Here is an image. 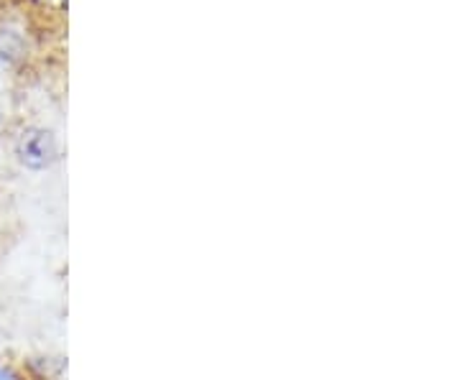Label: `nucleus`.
I'll list each match as a JSON object with an SVG mask.
<instances>
[{
	"instance_id": "1",
	"label": "nucleus",
	"mask_w": 459,
	"mask_h": 380,
	"mask_svg": "<svg viewBox=\"0 0 459 380\" xmlns=\"http://www.w3.org/2000/svg\"><path fill=\"white\" fill-rule=\"evenodd\" d=\"M18 153H21V161L31 168H41L51 161L54 156V143H51V135L44 131H31L26 133L21 138V146H18Z\"/></svg>"
},
{
	"instance_id": "2",
	"label": "nucleus",
	"mask_w": 459,
	"mask_h": 380,
	"mask_svg": "<svg viewBox=\"0 0 459 380\" xmlns=\"http://www.w3.org/2000/svg\"><path fill=\"white\" fill-rule=\"evenodd\" d=\"M0 380H21V378H18L13 370H8V367H0Z\"/></svg>"
}]
</instances>
